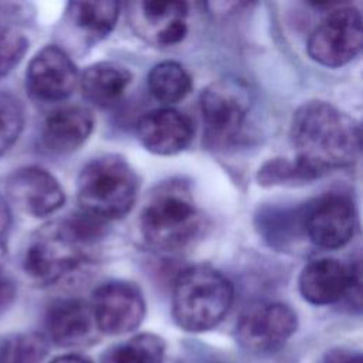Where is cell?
Segmentation results:
<instances>
[{"label": "cell", "instance_id": "21", "mask_svg": "<svg viewBox=\"0 0 363 363\" xmlns=\"http://www.w3.org/2000/svg\"><path fill=\"white\" fill-rule=\"evenodd\" d=\"M164 352L166 343L159 335L143 332L108 349L101 363H163Z\"/></svg>", "mask_w": 363, "mask_h": 363}, {"label": "cell", "instance_id": "27", "mask_svg": "<svg viewBox=\"0 0 363 363\" xmlns=\"http://www.w3.org/2000/svg\"><path fill=\"white\" fill-rule=\"evenodd\" d=\"M320 363H362V354L352 349L337 347L329 350L322 357Z\"/></svg>", "mask_w": 363, "mask_h": 363}, {"label": "cell", "instance_id": "13", "mask_svg": "<svg viewBox=\"0 0 363 363\" xmlns=\"http://www.w3.org/2000/svg\"><path fill=\"white\" fill-rule=\"evenodd\" d=\"M9 199L26 214L44 217L55 213L65 201L60 182L40 166H24L6 180Z\"/></svg>", "mask_w": 363, "mask_h": 363}, {"label": "cell", "instance_id": "26", "mask_svg": "<svg viewBox=\"0 0 363 363\" xmlns=\"http://www.w3.org/2000/svg\"><path fill=\"white\" fill-rule=\"evenodd\" d=\"M7 258L6 245L0 241V312L7 309L16 298V285L13 279L4 272Z\"/></svg>", "mask_w": 363, "mask_h": 363}, {"label": "cell", "instance_id": "6", "mask_svg": "<svg viewBox=\"0 0 363 363\" xmlns=\"http://www.w3.org/2000/svg\"><path fill=\"white\" fill-rule=\"evenodd\" d=\"M362 44L363 27L359 9L337 4L312 31L306 47L313 61L336 68L350 62L360 52Z\"/></svg>", "mask_w": 363, "mask_h": 363}, {"label": "cell", "instance_id": "28", "mask_svg": "<svg viewBox=\"0 0 363 363\" xmlns=\"http://www.w3.org/2000/svg\"><path fill=\"white\" fill-rule=\"evenodd\" d=\"M10 221H11L10 210L6 204V201L3 200V197L0 196V241H1V237L6 234V231L9 230Z\"/></svg>", "mask_w": 363, "mask_h": 363}, {"label": "cell", "instance_id": "16", "mask_svg": "<svg viewBox=\"0 0 363 363\" xmlns=\"http://www.w3.org/2000/svg\"><path fill=\"white\" fill-rule=\"evenodd\" d=\"M45 329L51 342L61 347H86L101 335L91 303L77 298L55 301L47 311Z\"/></svg>", "mask_w": 363, "mask_h": 363}, {"label": "cell", "instance_id": "1", "mask_svg": "<svg viewBox=\"0 0 363 363\" xmlns=\"http://www.w3.org/2000/svg\"><path fill=\"white\" fill-rule=\"evenodd\" d=\"M360 125L325 101L302 104L291 122L295 160L313 179L350 166L360 152Z\"/></svg>", "mask_w": 363, "mask_h": 363}, {"label": "cell", "instance_id": "23", "mask_svg": "<svg viewBox=\"0 0 363 363\" xmlns=\"http://www.w3.org/2000/svg\"><path fill=\"white\" fill-rule=\"evenodd\" d=\"M257 180L261 186H298L315 180L296 160L275 157L265 162L258 173Z\"/></svg>", "mask_w": 363, "mask_h": 363}, {"label": "cell", "instance_id": "4", "mask_svg": "<svg viewBox=\"0 0 363 363\" xmlns=\"http://www.w3.org/2000/svg\"><path fill=\"white\" fill-rule=\"evenodd\" d=\"M233 299V284L221 271L207 264L191 265L174 281L172 315L180 329L206 332L225 318Z\"/></svg>", "mask_w": 363, "mask_h": 363}, {"label": "cell", "instance_id": "25", "mask_svg": "<svg viewBox=\"0 0 363 363\" xmlns=\"http://www.w3.org/2000/svg\"><path fill=\"white\" fill-rule=\"evenodd\" d=\"M28 40L10 26L0 24V78L7 75L24 57Z\"/></svg>", "mask_w": 363, "mask_h": 363}, {"label": "cell", "instance_id": "5", "mask_svg": "<svg viewBox=\"0 0 363 363\" xmlns=\"http://www.w3.org/2000/svg\"><path fill=\"white\" fill-rule=\"evenodd\" d=\"M138 190L135 170L118 155H104L88 162L77 182L81 211L104 224L126 216L135 204Z\"/></svg>", "mask_w": 363, "mask_h": 363}, {"label": "cell", "instance_id": "14", "mask_svg": "<svg viewBox=\"0 0 363 363\" xmlns=\"http://www.w3.org/2000/svg\"><path fill=\"white\" fill-rule=\"evenodd\" d=\"M142 146L159 156H172L184 150L194 136L193 119L174 108H157L145 112L136 123Z\"/></svg>", "mask_w": 363, "mask_h": 363}, {"label": "cell", "instance_id": "11", "mask_svg": "<svg viewBox=\"0 0 363 363\" xmlns=\"http://www.w3.org/2000/svg\"><path fill=\"white\" fill-rule=\"evenodd\" d=\"M360 265H347L336 258H316L301 271L298 286L302 298L312 305H330L345 296L360 301Z\"/></svg>", "mask_w": 363, "mask_h": 363}, {"label": "cell", "instance_id": "20", "mask_svg": "<svg viewBox=\"0 0 363 363\" xmlns=\"http://www.w3.org/2000/svg\"><path fill=\"white\" fill-rule=\"evenodd\" d=\"M147 88L156 101L162 104H176L190 94L193 81L182 64L163 61L150 69Z\"/></svg>", "mask_w": 363, "mask_h": 363}, {"label": "cell", "instance_id": "22", "mask_svg": "<svg viewBox=\"0 0 363 363\" xmlns=\"http://www.w3.org/2000/svg\"><path fill=\"white\" fill-rule=\"evenodd\" d=\"M47 354L48 345L40 333H18L0 346V363H43Z\"/></svg>", "mask_w": 363, "mask_h": 363}, {"label": "cell", "instance_id": "29", "mask_svg": "<svg viewBox=\"0 0 363 363\" xmlns=\"http://www.w3.org/2000/svg\"><path fill=\"white\" fill-rule=\"evenodd\" d=\"M48 363H92L88 357L77 354V353H68V354H61L50 360Z\"/></svg>", "mask_w": 363, "mask_h": 363}, {"label": "cell", "instance_id": "15", "mask_svg": "<svg viewBox=\"0 0 363 363\" xmlns=\"http://www.w3.org/2000/svg\"><path fill=\"white\" fill-rule=\"evenodd\" d=\"M130 16L138 34L157 47L174 45L187 34L189 4L184 1H138Z\"/></svg>", "mask_w": 363, "mask_h": 363}, {"label": "cell", "instance_id": "8", "mask_svg": "<svg viewBox=\"0 0 363 363\" xmlns=\"http://www.w3.org/2000/svg\"><path fill=\"white\" fill-rule=\"evenodd\" d=\"M250 109V94L242 82L223 78L200 95V111L207 135L217 145H227L240 135Z\"/></svg>", "mask_w": 363, "mask_h": 363}, {"label": "cell", "instance_id": "3", "mask_svg": "<svg viewBox=\"0 0 363 363\" xmlns=\"http://www.w3.org/2000/svg\"><path fill=\"white\" fill-rule=\"evenodd\" d=\"M203 221L190 184L172 179L150 191L140 211L139 230L152 248L176 251L199 237Z\"/></svg>", "mask_w": 363, "mask_h": 363}, {"label": "cell", "instance_id": "2", "mask_svg": "<svg viewBox=\"0 0 363 363\" xmlns=\"http://www.w3.org/2000/svg\"><path fill=\"white\" fill-rule=\"evenodd\" d=\"M102 235L104 223L82 211L50 221L31 237L23 268L40 284H55L91 259Z\"/></svg>", "mask_w": 363, "mask_h": 363}, {"label": "cell", "instance_id": "7", "mask_svg": "<svg viewBox=\"0 0 363 363\" xmlns=\"http://www.w3.org/2000/svg\"><path fill=\"white\" fill-rule=\"evenodd\" d=\"M298 318L282 302H258L248 306L237 320L238 345L255 354L279 350L296 332Z\"/></svg>", "mask_w": 363, "mask_h": 363}, {"label": "cell", "instance_id": "10", "mask_svg": "<svg viewBox=\"0 0 363 363\" xmlns=\"http://www.w3.org/2000/svg\"><path fill=\"white\" fill-rule=\"evenodd\" d=\"M302 227L315 245L340 248L352 240L357 227L354 204L343 193H326L306 207Z\"/></svg>", "mask_w": 363, "mask_h": 363}, {"label": "cell", "instance_id": "18", "mask_svg": "<svg viewBox=\"0 0 363 363\" xmlns=\"http://www.w3.org/2000/svg\"><path fill=\"white\" fill-rule=\"evenodd\" d=\"M130 81L132 74L126 67L104 61L85 68L79 77V86L88 102L99 108H109L122 99Z\"/></svg>", "mask_w": 363, "mask_h": 363}, {"label": "cell", "instance_id": "17", "mask_svg": "<svg viewBox=\"0 0 363 363\" xmlns=\"http://www.w3.org/2000/svg\"><path fill=\"white\" fill-rule=\"evenodd\" d=\"M94 115L85 106L65 105L45 118L41 129L43 147L55 155L77 150L92 133Z\"/></svg>", "mask_w": 363, "mask_h": 363}, {"label": "cell", "instance_id": "9", "mask_svg": "<svg viewBox=\"0 0 363 363\" xmlns=\"http://www.w3.org/2000/svg\"><path fill=\"white\" fill-rule=\"evenodd\" d=\"M98 330L105 335H126L143 320L146 303L138 285L128 281H109L99 285L91 301Z\"/></svg>", "mask_w": 363, "mask_h": 363}, {"label": "cell", "instance_id": "24", "mask_svg": "<svg viewBox=\"0 0 363 363\" xmlns=\"http://www.w3.org/2000/svg\"><path fill=\"white\" fill-rule=\"evenodd\" d=\"M24 128L21 102L9 92L0 91V156L20 138Z\"/></svg>", "mask_w": 363, "mask_h": 363}, {"label": "cell", "instance_id": "19", "mask_svg": "<svg viewBox=\"0 0 363 363\" xmlns=\"http://www.w3.org/2000/svg\"><path fill=\"white\" fill-rule=\"evenodd\" d=\"M118 1H72L68 4V17L72 24L91 40L106 37L119 17Z\"/></svg>", "mask_w": 363, "mask_h": 363}, {"label": "cell", "instance_id": "12", "mask_svg": "<svg viewBox=\"0 0 363 363\" xmlns=\"http://www.w3.org/2000/svg\"><path fill=\"white\" fill-rule=\"evenodd\" d=\"M26 78L30 94L43 102L67 99L79 82L74 61L57 45H47L31 58Z\"/></svg>", "mask_w": 363, "mask_h": 363}]
</instances>
